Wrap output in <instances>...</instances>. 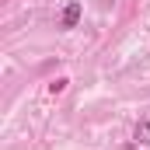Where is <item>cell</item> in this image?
Here are the masks:
<instances>
[{
  "mask_svg": "<svg viewBox=\"0 0 150 150\" xmlns=\"http://www.w3.org/2000/svg\"><path fill=\"white\" fill-rule=\"evenodd\" d=\"M77 21H80V4H77V0H70V4L63 7L59 25H63V28H77Z\"/></svg>",
  "mask_w": 150,
  "mask_h": 150,
  "instance_id": "1",
  "label": "cell"
},
{
  "mask_svg": "<svg viewBox=\"0 0 150 150\" xmlns=\"http://www.w3.org/2000/svg\"><path fill=\"white\" fill-rule=\"evenodd\" d=\"M136 140H140L143 147H150V122H140V126H136Z\"/></svg>",
  "mask_w": 150,
  "mask_h": 150,
  "instance_id": "2",
  "label": "cell"
},
{
  "mask_svg": "<svg viewBox=\"0 0 150 150\" xmlns=\"http://www.w3.org/2000/svg\"><path fill=\"white\" fill-rule=\"evenodd\" d=\"M63 91H67V80H63V77H59V80H52V84H49V94H63Z\"/></svg>",
  "mask_w": 150,
  "mask_h": 150,
  "instance_id": "3",
  "label": "cell"
}]
</instances>
